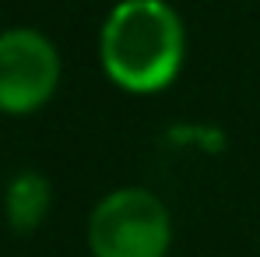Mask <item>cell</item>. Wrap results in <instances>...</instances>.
<instances>
[{"label":"cell","instance_id":"obj_1","mask_svg":"<svg viewBox=\"0 0 260 257\" xmlns=\"http://www.w3.org/2000/svg\"><path fill=\"white\" fill-rule=\"evenodd\" d=\"M102 71L134 95L169 88L186 56L183 21L166 0H120L99 32Z\"/></svg>","mask_w":260,"mask_h":257},{"label":"cell","instance_id":"obj_4","mask_svg":"<svg viewBox=\"0 0 260 257\" xmlns=\"http://www.w3.org/2000/svg\"><path fill=\"white\" fill-rule=\"evenodd\" d=\"M53 201V187L43 173L36 169H21L11 176L7 190H4V212L14 233H32L43 225L46 212Z\"/></svg>","mask_w":260,"mask_h":257},{"label":"cell","instance_id":"obj_2","mask_svg":"<svg viewBox=\"0 0 260 257\" xmlns=\"http://www.w3.org/2000/svg\"><path fill=\"white\" fill-rule=\"evenodd\" d=\"M173 243L169 208L144 187L109 190L88 218V250L95 257H166Z\"/></svg>","mask_w":260,"mask_h":257},{"label":"cell","instance_id":"obj_3","mask_svg":"<svg viewBox=\"0 0 260 257\" xmlns=\"http://www.w3.org/2000/svg\"><path fill=\"white\" fill-rule=\"evenodd\" d=\"M60 85V53L36 28H4L0 32V109L32 113Z\"/></svg>","mask_w":260,"mask_h":257}]
</instances>
